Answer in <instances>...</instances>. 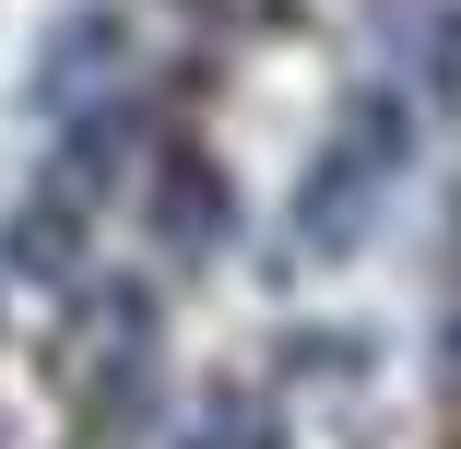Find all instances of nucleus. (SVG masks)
<instances>
[{"mask_svg": "<svg viewBox=\"0 0 461 449\" xmlns=\"http://www.w3.org/2000/svg\"><path fill=\"white\" fill-rule=\"evenodd\" d=\"M391 154H402V119L391 107H366V142H343V154H320V177H308V248H343L366 213H379V177H391Z\"/></svg>", "mask_w": 461, "mask_h": 449, "instance_id": "nucleus-1", "label": "nucleus"}, {"mask_svg": "<svg viewBox=\"0 0 461 449\" xmlns=\"http://www.w3.org/2000/svg\"><path fill=\"white\" fill-rule=\"evenodd\" d=\"M202 449H272V426H260V414H249V402H225V414H213V437H202Z\"/></svg>", "mask_w": 461, "mask_h": 449, "instance_id": "nucleus-2", "label": "nucleus"}]
</instances>
